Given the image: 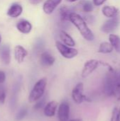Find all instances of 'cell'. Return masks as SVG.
Wrapping results in <instances>:
<instances>
[{
  "label": "cell",
  "instance_id": "1",
  "mask_svg": "<svg viewBox=\"0 0 120 121\" xmlns=\"http://www.w3.org/2000/svg\"><path fill=\"white\" fill-rule=\"evenodd\" d=\"M70 21L76 27L81 35L88 41H93L95 38L91 30L88 27L86 21L78 13L72 12L70 16Z\"/></svg>",
  "mask_w": 120,
  "mask_h": 121
},
{
  "label": "cell",
  "instance_id": "2",
  "mask_svg": "<svg viewBox=\"0 0 120 121\" xmlns=\"http://www.w3.org/2000/svg\"><path fill=\"white\" fill-rule=\"evenodd\" d=\"M117 74H115L114 69L110 66L104 81V91L107 96H112L117 94Z\"/></svg>",
  "mask_w": 120,
  "mask_h": 121
},
{
  "label": "cell",
  "instance_id": "3",
  "mask_svg": "<svg viewBox=\"0 0 120 121\" xmlns=\"http://www.w3.org/2000/svg\"><path fill=\"white\" fill-rule=\"evenodd\" d=\"M47 86V79L46 78H42L38 80L35 84L34 85L33 89L31 90L29 97H28V101L30 103H33L35 101H38L40 99L45 91V88Z\"/></svg>",
  "mask_w": 120,
  "mask_h": 121
},
{
  "label": "cell",
  "instance_id": "4",
  "mask_svg": "<svg viewBox=\"0 0 120 121\" xmlns=\"http://www.w3.org/2000/svg\"><path fill=\"white\" fill-rule=\"evenodd\" d=\"M56 47L59 53L66 59H71L75 57L78 55V50L76 49L70 48L59 41L56 42Z\"/></svg>",
  "mask_w": 120,
  "mask_h": 121
},
{
  "label": "cell",
  "instance_id": "5",
  "mask_svg": "<svg viewBox=\"0 0 120 121\" xmlns=\"http://www.w3.org/2000/svg\"><path fill=\"white\" fill-rule=\"evenodd\" d=\"M83 91H84V87L83 83L77 84L76 86L73 89L71 93L72 99L77 104H82L83 102L87 101V98L84 95Z\"/></svg>",
  "mask_w": 120,
  "mask_h": 121
},
{
  "label": "cell",
  "instance_id": "6",
  "mask_svg": "<svg viewBox=\"0 0 120 121\" xmlns=\"http://www.w3.org/2000/svg\"><path fill=\"white\" fill-rule=\"evenodd\" d=\"M102 62L97 60H90L87 61L83 66L81 76L83 77H87L91 74L101 64Z\"/></svg>",
  "mask_w": 120,
  "mask_h": 121
},
{
  "label": "cell",
  "instance_id": "7",
  "mask_svg": "<svg viewBox=\"0 0 120 121\" xmlns=\"http://www.w3.org/2000/svg\"><path fill=\"white\" fill-rule=\"evenodd\" d=\"M120 24V20L117 16L111 18L105 22V23L101 26V30L105 33H110L116 30Z\"/></svg>",
  "mask_w": 120,
  "mask_h": 121
},
{
  "label": "cell",
  "instance_id": "8",
  "mask_svg": "<svg viewBox=\"0 0 120 121\" xmlns=\"http://www.w3.org/2000/svg\"><path fill=\"white\" fill-rule=\"evenodd\" d=\"M70 115L69 104L64 101L61 103L58 108V118L59 121H69Z\"/></svg>",
  "mask_w": 120,
  "mask_h": 121
},
{
  "label": "cell",
  "instance_id": "9",
  "mask_svg": "<svg viewBox=\"0 0 120 121\" xmlns=\"http://www.w3.org/2000/svg\"><path fill=\"white\" fill-rule=\"evenodd\" d=\"M62 0H46L43 5V11L47 14H51L60 4Z\"/></svg>",
  "mask_w": 120,
  "mask_h": 121
},
{
  "label": "cell",
  "instance_id": "10",
  "mask_svg": "<svg viewBox=\"0 0 120 121\" xmlns=\"http://www.w3.org/2000/svg\"><path fill=\"white\" fill-rule=\"evenodd\" d=\"M55 59L49 52H43L40 55V63L44 67H50L54 65Z\"/></svg>",
  "mask_w": 120,
  "mask_h": 121
},
{
  "label": "cell",
  "instance_id": "11",
  "mask_svg": "<svg viewBox=\"0 0 120 121\" xmlns=\"http://www.w3.org/2000/svg\"><path fill=\"white\" fill-rule=\"evenodd\" d=\"M0 59L4 65H8L11 62V51L8 45H4L0 49Z\"/></svg>",
  "mask_w": 120,
  "mask_h": 121
},
{
  "label": "cell",
  "instance_id": "12",
  "mask_svg": "<svg viewBox=\"0 0 120 121\" xmlns=\"http://www.w3.org/2000/svg\"><path fill=\"white\" fill-rule=\"evenodd\" d=\"M14 55L16 61L18 63H22L24 61L25 57L28 55V52L23 47L17 45L14 50Z\"/></svg>",
  "mask_w": 120,
  "mask_h": 121
},
{
  "label": "cell",
  "instance_id": "13",
  "mask_svg": "<svg viewBox=\"0 0 120 121\" xmlns=\"http://www.w3.org/2000/svg\"><path fill=\"white\" fill-rule=\"evenodd\" d=\"M57 108V103L56 101H50L47 103L44 108V114L47 117H53Z\"/></svg>",
  "mask_w": 120,
  "mask_h": 121
},
{
  "label": "cell",
  "instance_id": "14",
  "mask_svg": "<svg viewBox=\"0 0 120 121\" xmlns=\"http://www.w3.org/2000/svg\"><path fill=\"white\" fill-rule=\"evenodd\" d=\"M73 11L71 9L68 8L67 6H62L59 9V16L61 21L64 23H66L70 21V16Z\"/></svg>",
  "mask_w": 120,
  "mask_h": 121
},
{
  "label": "cell",
  "instance_id": "15",
  "mask_svg": "<svg viewBox=\"0 0 120 121\" xmlns=\"http://www.w3.org/2000/svg\"><path fill=\"white\" fill-rule=\"evenodd\" d=\"M23 12V8L20 4H13L8 9L7 15L11 18H17Z\"/></svg>",
  "mask_w": 120,
  "mask_h": 121
},
{
  "label": "cell",
  "instance_id": "16",
  "mask_svg": "<svg viewBox=\"0 0 120 121\" xmlns=\"http://www.w3.org/2000/svg\"><path fill=\"white\" fill-rule=\"evenodd\" d=\"M16 28L21 33H24V34H28L32 30V25L29 21L23 20V21H19L17 23Z\"/></svg>",
  "mask_w": 120,
  "mask_h": 121
},
{
  "label": "cell",
  "instance_id": "17",
  "mask_svg": "<svg viewBox=\"0 0 120 121\" xmlns=\"http://www.w3.org/2000/svg\"><path fill=\"white\" fill-rule=\"evenodd\" d=\"M59 38L66 45L69 47H73L76 45L74 40L64 30H61L59 32Z\"/></svg>",
  "mask_w": 120,
  "mask_h": 121
},
{
  "label": "cell",
  "instance_id": "18",
  "mask_svg": "<svg viewBox=\"0 0 120 121\" xmlns=\"http://www.w3.org/2000/svg\"><path fill=\"white\" fill-rule=\"evenodd\" d=\"M102 12L105 16L108 18H113L117 16L119 13V10L115 6H105L103 8Z\"/></svg>",
  "mask_w": 120,
  "mask_h": 121
},
{
  "label": "cell",
  "instance_id": "19",
  "mask_svg": "<svg viewBox=\"0 0 120 121\" xmlns=\"http://www.w3.org/2000/svg\"><path fill=\"white\" fill-rule=\"evenodd\" d=\"M110 43L112 44L115 50L120 54V38L115 34H110L109 36Z\"/></svg>",
  "mask_w": 120,
  "mask_h": 121
},
{
  "label": "cell",
  "instance_id": "20",
  "mask_svg": "<svg viewBox=\"0 0 120 121\" xmlns=\"http://www.w3.org/2000/svg\"><path fill=\"white\" fill-rule=\"evenodd\" d=\"M113 46L110 43L108 42H103L100 43L99 49H98V52L100 53H103V54H108L110 53L113 50Z\"/></svg>",
  "mask_w": 120,
  "mask_h": 121
},
{
  "label": "cell",
  "instance_id": "21",
  "mask_svg": "<svg viewBox=\"0 0 120 121\" xmlns=\"http://www.w3.org/2000/svg\"><path fill=\"white\" fill-rule=\"evenodd\" d=\"M82 10L86 13H90L93 10V4L90 1H83L81 3Z\"/></svg>",
  "mask_w": 120,
  "mask_h": 121
},
{
  "label": "cell",
  "instance_id": "22",
  "mask_svg": "<svg viewBox=\"0 0 120 121\" xmlns=\"http://www.w3.org/2000/svg\"><path fill=\"white\" fill-rule=\"evenodd\" d=\"M110 121H120V108L115 107L112 112Z\"/></svg>",
  "mask_w": 120,
  "mask_h": 121
},
{
  "label": "cell",
  "instance_id": "23",
  "mask_svg": "<svg viewBox=\"0 0 120 121\" xmlns=\"http://www.w3.org/2000/svg\"><path fill=\"white\" fill-rule=\"evenodd\" d=\"M27 113H28V110H27V108H21V109L17 113V114H16V120L17 121H21L22 119H23V118L26 116Z\"/></svg>",
  "mask_w": 120,
  "mask_h": 121
},
{
  "label": "cell",
  "instance_id": "24",
  "mask_svg": "<svg viewBox=\"0 0 120 121\" xmlns=\"http://www.w3.org/2000/svg\"><path fill=\"white\" fill-rule=\"evenodd\" d=\"M37 102L36 103V104L34 106V108L35 110H39L40 108H42L45 104V101H46V99L45 98H41L40 99H39L38 101H37Z\"/></svg>",
  "mask_w": 120,
  "mask_h": 121
},
{
  "label": "cell",
  "instance_id": "25",
  "mask_svg": "<svg viewBox=\"0 0 120 121\" xmlns=\"http://www.w3.org/2000/svg\"><path fill=\"white\" fill-rule=\"evenodd\" d=\"M6 99V90L4 86H0V104H4Z\"/></svg>",
  "mask_w": 120,
  "mask_h": 121
},
{
  "label": "cell",
  "instance_id": "26",
  "mask_svg": "<svg viewBox=\"0 0 120 121\" xmlns=\"http://www.w3.org/2000/svg\"><path fill=\"white\" fill-rule=\"evenodd\" d=\"M6 79V74L4 72L0 71V84H2L5 82Z\"/></svg>",
  "mask_w": 120,
  "mask_h": 121
},
{
  "label": "cell",
  "instance_id": "27",
  "mask_svg": "<svg viewBox=\"0 0 120 121\" xmlns=\"http://www.w3.org/2000/svg\"><path fill=\"white\" fill-rule=\"evenodd\" d=\"M105 1L106 0H93V3L95 6H100L103 4Z\"/></svg>",
  "mask_w": 120,
  "mask_h": 121
},
{
  "label": "cell",
  "instance_id": "28",
  "mask_svg": "<svg viewBox=\"0 0 120 121\" xmlns=\"http://www.w3.org/2000/svg\"><path fill=\"white\" fill-rule=\"evenodd\" d=\"M43 0H29L30 3L32 4H38L40 2H42Z\"/></svg>",
  "mask_w": 120,
  "mask_h": 121
},
{
  "label": "cell",
  "instance_id": "29",
  "mask_svg": "<svg viewBox=\"0 0 120 121\" xmlns=\"http://www.w3.org/2000/svg\"><path fill=\"white\" fill-rule=\"evenodd\" d=\"M69 121H83L82 119H80V118H76V119H73V120H70Z\"/></svg>",
  "mask_w": 120,
  "mask_h": 121
},
{
  "label": "cell",
  "instance_id": "30",
  "mask_svg": "<svg viewBox=\"0 0 120 121\" xmlns=\"http://www.w3.org/2000/svg\"><path fill=\"white\" fill-rule=\"evenodd\" d=\"M66 1H69V2H74V1H77V0H66Z\"/></svg>",
  "mask_w": 120,
  "mask_h": 121
},
{
  "label": "cell",
  "instance_id": "31",
  "mask_svg": "<svg viewBox=\"0 0 120 121\" xmlns=\"http://www.w3.org/2000/svg\"><path fill=\"white\" fill-rule=\"evenodd\" d=\"M1 36L0 35V43H1Z\"/></svg>",
  "mask_w": 120,
  "mask_h": 121
}]
</instances>
